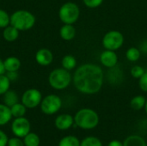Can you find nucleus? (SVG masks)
<instances>
[{
	"label": "nucleus",
	"instance_id": "obj_1",
	"mask_svg": "<svg viewBox=\"0 0 147 146\" xmlns=\"http://www.w3.org/2000/svg\"><path fill=\"white\" fill-rule=\"evenodd\" d=\"M104 81L102 69L95 64L87 63L80 65L72 76V82L78 91L85 95L98 93Z\"/></svg>",
	"mask_w": 147,
	"mask_h": 146
},
{
	"label": "nucleus",
	"instance_id": "obj_2",
	"mask_svg": "<svg viewBox=\"0 0 147 146\" xmlns=\"http://www.w3.org/2000/svg\"><path fill=\"white\" fill-rule=\"evenodd\" d=\"M100 121L98 114L91 108H81L74 116V124L83 130H92L96 128Z\"/></svg>",
	"mask_w": 147,
	"mask_h": 146
},
{
	"label": "nucleus",
	"instance_id": "obj_3",
	"mask_svg": "<svg viewBox=\"0 0 147 146\" xmlns=\"http://www.w3.org/2000/svg\"><path fill=\"white\" fill-rule=\"evenodd\" d=\"M35 24V16L33 13L25 9H19L10 15V25L19 31L31 29Z\"/></svg>",
	"mask_w": 147,
	"mask_h": 146
},
{
	"label": "nucleus",
	"instance_id": "obj_4",
	"mask_svg": "<svg viewBox=\"0 0 147 146\" xmlns=\"http://www.w3.org/2000/svg\"><path fill=\"white\" fill-rule=\"evenodd\" d=\"M72 77L69 71L64 68H56L52 71L48 76L50 86L57 90L66 89L71 83Z\"/></svg>",
	"mask_w": 147,
	"mask_h": 146
},
{
	"label": "nucleus",
	"instance_id": "obj_5",
	"mask_svg": "<svg viewBox=\"0 0 147 146\" xmlns=\"http://www.w3.org/2000/svg\"><path fill=\"white\" fill-rule=\"evenodd\" d=\"M80 9L72 2H66L61 5L59 10V17L64 24H74L79 18Z\"/></svg>",
	"mask_w": 147,
	"mask_h": 146
},
{
	"label": "nucleus",
	"instance_id": "obj_6",
	"mask_svg": "<svg viewBox=\"0 0 147 146\" xmlns=\"http://www.w3.org/2000/svg\"><path fill=\"white\" fill-rule=\"evenodd\" d=\"M40 110L47 115H53L58 113L62 107L61 98L54 94L48 95L42 98L40 102Z\"/></svg>",
	"mask_w": 147,
	"mask_h": 146
},
{
	"label": "nucleus",
	"instance_id": "obj_7",
	"mask_svg": "<svg viewBox=\"0 0 147 146\" xmlns=\"http://www.w3.org/2000/svg\"><path fill=\"white\" fill-rule=\"evenodd\" d=\"M102 42L105 49L117 51L122 46L124 43V36L120 31L111 30L105 34Z\"/></svg>",
	"mask_w": 147,
	"mask_h": 146
},
{
	"label": "nucleus",
	"instance_id": "obj_8",
	"mask_svg": "<svg viewBox=\"0 0 147 146\" xmlns=\"http://www.w3.org/2000/svg\"><path fill=\"white\" fill-rule=\"evenodd\" d=\"M42 100L41 92L37 89H28L22 96V103L27 108H34L38 107Z\"/></svg>",
	"mask_w": 147,
	"mask_h": 146
},
{
	"label": "nucleus",
	"instance_id": "obj_9",
	"mask_svg": "<svg viewBox=\"0 0 147 146\" xmlns=\"http://www.w3.org/2000/svg\"><path fill=\"white\" fill-rule=\"evenodd\" d=\"M30 122L24 116L15 118L11 124V131L13 134L18 138H24L28 133H30Z\"/></svg>",
	"mask_w": 147,
	"mask_h": 146
},
{
	"label": "nucleus",
	"instance_id": "obj_10",
	"mask_svg": "<svg viewBox=\"0 0 147 146\" xmlns=\"http://www.w3.org/2000/svg\"><path fill=\"white\" fill-rule=\"evenodd\" d=\"M99 59L103 66L109 69L116 66L118 63V56L115 53V51H111L107 49H105V51H103L101 53Z\"/></svg>",
	"mask_w": 147,
	"mask_h": 146
},
{
	"label": "nucleus",
	"instance_id": "obj_11",
	"mask_svg": "<svg viewBox=\"0 0 147 146\" xmlns=\"http://www.w3.org/2000/svg\"><path fill=\"white\" fill-rule=\"evenodd\" d=\"M54 125L58 130L65 131L70 129L74 125V117L68 114H59L56 117Z\"/></svg>",
	"mask_w": 147,
	"mask_h": 146
},
{
	"label": "nucleus",
	"instance_id": "obj_12",
	"mask_svg": "<svg viewBox=\"0 0 147 146\" xmlns=\"http://www.w3.org/2000/svg\"><path fill=\"white\" fill-rule=\"evenodd\" d=\"M53 54L47 48H40L35 53V61L41 66H47L53 63Z\"/></svg>",
	"mask_w": 147,
	"mask_h": 146
},
{
	"label": "nucleus",
	"instance_id": "obj_13",
	"mask_svg": "<svg viewBox=\"0 0 147 146\" xmlns=\"http://www.w3.org/2000/svg\"><path fill=\"white\" fill-rule=\"evenodd\" d=\"M59 35L64 40L69 41L75 38L76 29L73 24H64L59 29Z\"/></svg>",
	"mask_w": 147,
	"mask_h": 146
},
{
	"label": "nucleus",
	"instance_id": "obj_14",
	"mask_svg": "<svg viewBox=\"0 0 147 146\" xmlns=\"http://www.w3.org/2000/svg\"><path fill=\"white\" fill-rule=\"evenodd\" d=\"M4 69L6 71H18L21 67V60L15 56H9L3 60Z\"/></svg>",
	"mask_w": 147,
	"mask_h": 146
},
{
	"label": "nucleus",
	"instance_id": "obj_15",
	"mask_svg": "<svg viewBox=\"0 0 147 146\" xmlns=\"http://www.w3.org/2000/svg\"><path fill=\"white\" fill-rule=\"evenodd\" d=\"M19 33L20 31L16 28L15 27H13L12 25H9L6 28H3V39L8 41V42H13L15 40H16L19 37Z\"/></svg>",
	"mask_w": 147,
	"mask_h": 146
},
{
	"label": "nucleus",
	"instance_id": "obj_16",
	"mask_svg": "<svg viewBox=\"0 0 147 146\" xmlns=\"http://www.w3.org/2000/svg\"><path fill=\"white\" fill-rule=\"evenodd\" d=\"M123 146H147V143L140 135H130L123 141Z\"/></svg>",
	"mask_w": 147,
	"mask_h": 146
},
{
	"label": "nucleus",
	"instance_id": "obj_17",
	"mask_svg": "<svg viewBox=\"0 0 147 146\" xmlns=\"http://www.w3.org/2000/svg\"><path fill=\"white\" fill-rule=\"evenodd\" d=\"M3 101L6 106L10 108L14 104L19 102V97H18L17 93L15 90L9 89L6 93L3 95Z\"/></svg>",
	"mask_w": 147,
	"mask_h": 146
},
{
	"label": "nucleus",
	"instance_id": "obj_18",
	"mask_svg": "<svg viewBox=\"0 0 147 146\" xmlns=\"http://www.w3.org/2000/svg\"><path fill=\"white\" fill-rule=\"evenodd\" d=\"M12 114L9 107L6 106L4 103H0V126H4L10 121Z\"/></svg>",
	"mask_w": 147,
	"mask_h": 146
},
{
	"label": "nucleus",
	"instance_id": "obj_19",
	"mask_svg": "<svg viewBox=\"0 0 147 146\" xmlns=\"http://www.w3.org/2000/svg\"><path fill=\"white\" fill-rule=\"evenodd\" d=\"M61 65H62V68L70 71L75 69V67L77 66V59L73 55L67 54L63 57L61 60Z\"/></svg>",
	"mask_w": 147,
	"mask_h": 146
},
{
	"label": "nucleus",
	"instance_id": "obj_20",
	"mask_svg": "<svg viewBox=\"0 0 147 146\" xmlns=\"http://www.w3.org/2000/svg\"><path fill=\"white\" fill-rule=\"evenodd\" d=\"M146 102V98L145 96H136L131 100L130 107L132 108V109L139 111V110H141V109H143L145 108Z\"/></svg>",
	"mask_w": 147,
	"mask_h": 146
},
{
	"label": "nucleus",
	"instance_id": "obj_21",
	"mask_svg": "<svg viewBox=\"0 0 147 146\" xmlns=\"http://www.w3.org/2000/svg\"><path fill=\"white\" fill-rule=\"evenodd\" d=\"M10 112L12 114V117L15 118H19V117H23L26 114L27 112V108L21 102H17L11 106L10 108Z\"/></svg>",
	"mask_w": 147,
	"mask_h": 146
},
{
	"label": "nucleus",
	"instance_id": "obj_22",
	"mask_svg": "<svg viewBox=\"0 0 147 146\" xmlns=\"http://www.w3.org/2000/svg\"><path fill=\"white\" fill-rule=\"evenodd\" d=\"M23 143L25 146H40V137L34 133H28L23 138Z\"/></svg>",
	"mask_w": 147,
	"mask_h": 146
},
{
	"label": "nucleus",
	"instance_id": "obj_23",
	"mask_svg": "<svg viewBox=\"0 0 147 146\" xmlns=\"http://www.w3.org/2000/svg\"><path fill=\"white\" fill-rule=\"evenodd\" d=\"M80 142L81 141L76 136L68 135L59 140L58 146H80Z\"/></svg>",
	"mask_w": 147,
	"mask_h": 146
},
{
	"label": "nucleus",
	"instance_id": "obj_24",
	"mask_svg": "<svg viewBox=\"0 0 147 146\" xmlns=\"http://www.w3.org/2000/svg\"><path fill=\"white\" fill-rule=\"evenodd\" d=\"M141 52L139 48L137 47H130L127 49L126 52V57L127 59L131 61V62H136L140 59V58Z\"/></svg>",
	"mask_w": 147,
	"mask_h": 146
},
{
	"label": "nucleus",
	"instance_id": "obj_25",
	"mask_svg": "<svg viewBox=\"0 0 147 146\" xmlns=\"http://www.w3.org/2000/svg\"><path fill=\"white\" fill-rule=\"evenodd\" d=\"M80 146H103V145L98 138L89 136L80 142Z\"/></svg>",
	"mask_w": 147,
	"mask_h": 146
},
{
	"label": "nucleus",
	"instance_id": "obj_26",
	"mask_svg": "<svg viewBox=\"0 0 147 146\" xmlns=\"http://www.w3.org/2000/svg\"><path fill=\"white\" fill-rule=\"evenodd\" d=\"M10 80L5 74L0 75V96L6 93L10 88Z\"/></svg>",
	"mask_w": 147,
	"mask_h": 146
},
{
	"label": "nucleus",
	"instance_id": "obj_27",
	"mask_svg": "<svg viewBox=\"0 0 147 146\" xmlns=\"http://www.w3.org/2000/svg\"><path fill=\"white\" fill-rule=\"evenodd\" d=\"M10 24V15L3 9H0V28H4Z\"/></svg>",
	"mask_w": 147,
	"mask_h": 146
},
{
	"label": "nucleus",
	"instance_id": "obj_28",
	"mask_svg": "<svg viewBox=\"0 0 147 146\" xmlns=\"http://www.w3.org/2000/svg\"><path fill=\"white\" fill-rule=\"evenodd\" d=\"M146 72L145 69L142 67V66H140V65H134V67H132L131 69V76L136 79H139L144 73Z\"/></svg>",
	"mask_w": 147,
	"mask_h": 146
},
{
	"label": "nucleus",
	"instance_id": "obj_29",
	"mask_svg": "<svg viewBox=\"0 0 147 146\" xmlns=\"http://www.w3.org/2000/svg\"><path fill=\"white\" fill-rule=\"evenodd\" d=\"M104 0H83L84 5L90 9H95L99 7Z\"/></svg>",
	"mask_w": 147,
	"mask_h": 146
},
{
	"label": "nucleus",
	"instance_id": "obj_30",
	"mask_svg": "<svg viewBox=\"0 0 147 146\" xmlns=\"http://www.w3.org/2000/svg\"><path fill=\"white\" fill-rule=\"evenodd\" d=\"M139 86L143 92L147 93V71L139 78Z\"/></svg>",
	"mask_w": 147,
	"mask_h": 146
},
{
	"label": "nucleus",
	"instance_id": "obj_31",
	"mask_svg": "<svg viewBox=\"0 0 147 146\" xmlns=\"http://www.w3.org/2000/svg\"><path fill=\"white\" fill-rule=\"evenodd\" d=\"M7 146H25L23 141L21 139V138L18 137H15V138H11L9 139Z\"/></svg>",
	"mask_w": 147,
	"mask_h": 146
},
{
	"label": "nucleus",
	"instance_id": "obj_32",
	"mask_svg": "<svg viewBox=\"0 0 147 146\" xmlns=\"http://www.w3.org/2000/svg\"><path fill=\"white\" fill-rule=\"evenodd\" d=\"M9 139L4 132L0 130V146H7Z\"/></svg>",
	"mask_w": 147,
	"mask_h": 146
},
{
	"label": "nucleus",
	"instance_id": "obj_33",
	"mask_svg": "<svg viewBox=\"0 0 147 146\" xmlns=\"http://www.w3.org/2000/svg\"><path fill=\"white\" fill-rule=\"evenodd\" d=\"M6 76L10 81H16L18 78V72L17 71H6Z\"/></svg>",
	"mask_w": 147,
	"mask_h": 146
},
{
	"label": "nucleus",
	"instance_id": "obj_34",
	"mask_svg": "<svg viewBox=\"0 0 147 146\" xmlns=\"http://www.w3.org/2000/svg\"><path fill=\"white\" fill-rule=\"evenodd\" d=\"M107 146H123V142L118 139H114V140H111Z\"/></svg>",
	"mask_w": 147,
	"mask_h": 146
},
{
	"label": "nucleus",
	"instance_id": "obj_35",
	"mask_svg": "<svg viewBox=\"0 0 147 146\" xmlns=\"http://www.w3.org/2000/svg\"><path fill=\"white\" fill-rule=\"evenodd\" d=\"M140 52L147 53V40H144L143 42H141V44L140 45Z\"/></svg>",
	"mask_w": 147,
	"mask_h": 146
},
{
	"label": "nucleus",
	"instance_id": "obj_36",
	"mask_svg": "<svg viewBox=\"0 0 147 146\" xmlns=\"http://www.w3.org/2000/svg\"><path fill=\"white\" fill-rule=\"evenodd\" d=\"M5 73V69H4V65H3V61L0 59V75L4 74Z\"/></svg>",
	"mask_w": 147,
	"mask_h": 146
},
{
	"label": "nucleus",
	"instance_id": "obj_37",
	"mask_svg": "<svg viewBox=\"0 0 147 146\" xmlns=\"http://www.w3.org/2000/svg\"><path fill=\"white\" fill-rule=\"evenodd\" d=\"M145 111H146V114L147 115V99H146V105H145Z\"/></svg>",
	"mask_w": 147,
	"mask_h": 146
}]
</instances>
